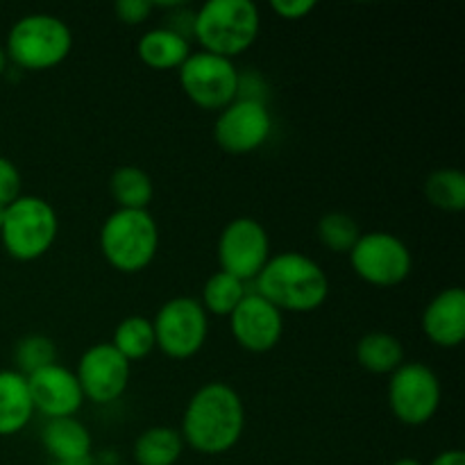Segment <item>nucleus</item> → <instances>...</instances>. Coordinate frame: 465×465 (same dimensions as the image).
<instances>
[{
    "label": "nucleus",
    "instance_id": "2f4dec72",
    "mask_svg": "<svg viewBox=\"0 0 465 465\" xmlns=\"http://www.w3.org/2000/svg\"><path fill=\"white\" fill-rule=\"evenodd\" d=\"M53 465H95L94 459L86 457V459H77V461H53Z\"/></svg>",
    "mask_w": 465,
    "mask_h": 465
},
{
    "label": "nucleus",
    "instance_id": "423d86ee",
    "mask_svg": "<svg viewBox=\"0 0 465 465\" xmlns=\"http://www.w3.org/2000/svg\"><path fill=\"white\" fill-rule=\"evenodd\" d=\"M59 232L57 212L39 195H21L5 207L0 241L16 262H36L54 245Z\"/></svg>",
    "mask_w": 465,
    "mask_h": 465
},
{
    "label": "nucleus",
    "instance_id": "39448f33",
    "mask_svg": "<svg viewBox=\"0 0 465 465\" xmlns=\"http://www.w3.org/2000/svg\"><path fill=\"white\" fill-rule=\"evenodd\" d=\"M73 48V32L54 14H27L18 18L7 35L9 62L23 71H48L66 62Z\"/></svg>",
    "mask_w": 465,
    "mask_h": 465
},
{
    "label": "nucleus",
    "instance_id": "a211bd4d",
    "mask_svg": "<svg viewBox=\"0 0 465 465\" xmlns=\"http://www.w3.org/2000/svg\"><path fill=\"white\" fill-rule=\"evenodd\" d=\"M191 53V41L166 25L148 30L136 44L139 59L153 71H180Z\"/></svg>",
    "mask_w": 465,
    "mask_h": 465
},
{
    "label": "nucleus",
    "instance_id": "9d476101",
    "mask_svg": "<svg viewBox=\"0 0 465 465\" xmlns=\"http://www.w3.org/2000/svg\"><path fill=\"white\" fill-rule=\"evenodd\" d=\"M389 407L407 427L427 425L440 407V380L420 361H404L389 375Z\"/></svg>",
    "mask_w": 465,
    "mask_h": 465
},
{
    "label": "nucleus",
    "instance_id": "aec40b11",
    "mask_svg": "<svg viewBox=\"0 0 465 465\" xmlns=\"http://www.w3.org/2000/svg\"><path fill=\"white\" fill-rule=\"evenodd\" d=\"M357 361L372 375H393L404 363V348L389 331H371L357 343Z\"/></svg>",
    "mask_w": 465,
    "mask_h": 465
},
{
    "label": "nucleus",
    "instance_id": "f257e3e1",
    "mask_svg": "<svg viewBox=\"0 0 465 465\" xmlns=\"http://www.w3.org/2000/svg\"><path fill=\"white\" fill-rule=\"evenodd\" d=\"M245 430V404L225 381H209L191 395L182 416V440L195 452L225 454Z\"/></svg>",
    "mask_w": 465,
    "mask_h": 465
},
{
    "label": "nucleus",
    "instance_id": "6ab92c4d",
    "mask_svg": "<svg viewBox=\"0 0 465 465\" xmlns=\"http://www.w3.org/2000/svg\"><path fill=\"white\" fill-rule=\"evenodd\" d=\"M35 416L27 377L18 371H0V436L25 430Z\"/></svg>",
    "mask_w": 465,
    "mask_h": 465
},
{
    "label": "nucleus",
    "instance_id": "0eeeda50",
    "mask_svg": "<svg viewBox=\"0 0 465 465\" xmlns=\"http://www.w3.org/2000/svg\"><path fill=\"white\" fill-rule=\"evenodd\" d=\"M180 86L200 109L223 112L239 98L241 73L232 59L195 50L180 66Z\"/></svg>",
    "mask_w": 465,
    "mask_h": 465
},
{
    "label": "nucleus",
    "instance_id": "473e14b6",
    "mask_svg": "<svg viewBox=\"0 0 465 465\" xmlns=\"http://www.w3.org/2000/svg\"><path fill=\"white\" fill-rule=\"evenodd\" d=\"M7 62H9L7 53H5V48H3V45H0V75H3L5 68H7Z\"/></svg>",
    "mask_w": 465,
    "mask_h": 465
},
{
    "label": "nucleus",
    "instance_id": "72a5a7b5",
    "mask_svg": "<svg viewBox=\"0 0 465 465\" xmlns=\"http://www.w3.org/2000/svg\"><path fill=\"white\" fill-rule=\"evenodd\" d=\"M393 465H422L418 459H411V457H404V459H398Z\"/></svg>",
    "mask_w": 465,
    "mask_h": 465
},
{
    "label": "nucleus",
    "instance_id": "393cba45",
    "mask_svg": "<svg viewBox=\"0 0 465 465\" xmlns=\"http://www.w3.org/2000/svg\"><path fill=\"white\" fill-rule=\"evenodd\" d=\"M425 198L440 212L459 213L465 209V175L457 168H439L425 180Z\"/></svg>",
    "mask_w": 465,
    "mask_h": 465
},
{
    "label": "nucleus",
    "instance_id": "4468645a",
    "mask_svg": "<svg viewBox=\"0 0 465 465\" xmlns=\"http://www.w3.org/2000/svg\"><path fill=\"white\" fill-rule=\"evenodd\" d=\"M230 330L236 343L252 354L271 352L284 336V313L268 300L248 291L230 316Z\"/></svg>",
    "mask_w": 465,
    "mask_h": 465
},
{
    "label": "nucleus",
    "instance_id": "20e7f679",
    "mask_svg": "<svg viewBox=\"0 0 465 465\" xmlns=\"http://www.w3.org/2000/svg\"><path fill=\"white\" fill-rule=\"evenodd\" d=\"M100 250L114 271L141 272L154 262L159 227L148 209H116L100 227Z\"/></svg>",
    "mask_w": 465,
    "mask_h": 465
},
{
    "label": "nucleus",
    "instance_id": "5701e85b",
    "mask_svg": "<svg viewBox=\"0 0 465 465\" xmlns=\"http://www.w3.org/2000/svg\"><path fill=\"white\" fill-rule=\"evenodd\" d=\"M109 343H112L130 363L141 361V359H145L154 348H157L153 321L145 316L123 318L116 325V330H114V336Z\"/></svg>",
    "mask_w": 465,
    "mask_h": 465
},
{
    "label": "nucleus",
    "instance_id": "f03ea898",
    "mask_svg": "<svg viewBox=\"0 0 465 465\" xmlns=\"http://www.w3.org/2000/svg\"><path fill=\"white\" fill-rule=\"evenodd\" d=\"M254 293L282 313H312L325 304L330 280L325 268L302 252L271 254L254 280Z\"/></svg>",
    "mask_w": 465,
    "mask_h": 465
},
{
    "label": "nucleus",
    "instance_id": "ddd939ff",
    "mask_svg": "<svg viewBox=\"0 0 465 465\" xmlns=\"http://www.w3.org/2000/svg\"><path fill=\"white\" fill-rule=\"evenodd\" d=\"M132 363L112 343H95L77 361L75 372L84 400L112 404L123 398L132 375Z\"/></svg>",
    "mask_w": 465,
    "mask_h": 465
},
{
    "label": "nucleus",
    "instance_id": "c85d7f7f",
    "mask_svg": "<svg viewBox=\"0 0 465 465\" xmlns=\"http://www.w3.org/2000/svg\"><path fill=\"white\" fill-rule=\"evenodd\" d=\"M154 9L157 7L150 0H118L114 5V14L125 25H141V23L148 21Z\"/></svg>",
    "mask_w": 465,
    "mask_h": 465
},
{
    "label": "nucleus",
    "instance_id": "7c9ffc66",
    "mask_svg": "<svg viewBox=\"0 0 465 465\" xmlns=\"http://www.w3.org/2000/svg\"><path fill=\"white\" fill-rule=\"evenodd\" d=\"M430 465H465V454L461 450H445V452L436 454Z\"/></svg>",
    "mask_w": 465,
    "mask_h": 465
},
{
    "label": "nucleus",
    "instance_id": "bb28decb",
    "mask_svg": "<svg viewBox=\"0 0 465 465\" xmlns=\"http://www.w3.org/2000/svg\"><path fill=\"white\" fill-rule=\"evenodd\" d=\"M14 359H16L18 372L30 377L32 372L41 371V368L50 366V363H57V348H54V343L48 336L30 334L18 341Z\"/></svg>",
    "mask_w": 465,
    "mask_h": 465
},
{
    "label": "nucleus",
    "instance_id": "6e6552de",
    "mask_svg": "<svg viewBox=\"0 0 465 465\" xmlns=\"http://www.w3.org/2000/svg\"><path fill=\"white\" fill-rule=\"evenodd\" d=\"M154 341L166 357L184 361L204 348L209 336V316L200 300L180 295L159 307L153 318Z\"/></svg>",
    "mask_w": 465,
    "mask_h": 465
},
{
    "label": "nucleus",
    "instance_id": "a878e982",
    "mask_svg": "<svg viewBox=\"0 0 465 465\" xmlns=\"http://www.w3.org/2000/svg\"><path fill=\"white\" fill-rule=\"evenodd\" d=\"M318 241L336 254H348L361 236L359 223L345 212H330L318 221Z\"/></svg>",
    "mask_w": 465,
    "mask_h": 465
},
{
    "label": "nucleus",
    "instance_id": "f704fd0d",
    "mask_svg": "<svg viewBox=\"0 0 465 465\" xmlns=\"http://www.w3.org/2000/svg\"><path fill=\"white\" fill-rule=\"evenodd\" d=\"M3 216H5V207L0 204V227H3Z\"/></svg>",
    "mask_w": 465,
    "mask_h": 465
},
{
    "label": "nucleus",
    "instance_id": "cd10ccee",
    "mask_svg": "<svg viewBox=\"0 0 465 465\" xmlns=\"http://www.w3.org/2000/svg\"><path fill=\"white\" fill-rule=\"evenodd\" d=\"M16 198H21V173L12 159L0 157V204L7 207Z\"/></svg>",
    "mask_w": 465,
    "mask_h": 465
},
{
    "label": "nucleus",
    "instance_id": "c756f323",
    "mask_svg": "<svg viewBox=\"0 0 465 465\" xmlns=\"http://www.w3.org/2000/svg\"><path fill=\"white\" fill-rule=\"evenodd\" d=\"M271 9L284 21H302L316 9L313 0H272Z\"/></svg>",
    "mask_w": 465,
    "mask_h": 465
},
{
    "label": "nucleus",
    "instance_id": "b1692460",
    "mask_svg": "<svg viewBox=\"0 0 465 465\" xmlns=\"http://www.w3.org/2000/svg\"><path fill=\"white\" fill-rule=\"evenodd\" d=\"M248 295L245 282L236 280V277L227 275V272L218 271L204 282L203 286V298L200 304L207 312V316L218 318H230L232 312L241 304V300Z\"/></svg>",
    "mask_w": 465,
    "mask_h": 465
},
{
    "label": "nucleus",
    "instance_id": "2eb2a0df",
    "mask_svg": "<svg viewBox=\"0 0 465 465\" xmlns=\"http://www.w3.org/2000/svg\"><path fill=\"white\" fill-rule=\"evenodd\" d=\"M35 413H41L48 420L53 418H75L84 404V393L80 389L75 372L59 363L41 368L27 377Z\"/></svg>",
    "mask_w": 465,
    "mask_h": 465
},
{
    "label": "nucleus",
    "instance_id": "1a4fd4ad",
    "mask_svg": "<svg viewBox=\"0 0 465 465\" xmlns=\"http://www.w3.org/2000/svg\"><path fill=\"white\" fill-rule=\"evenodd\" d=\"M359 280L380 289L398 286L411 275L413 257L409 245L391 232H366L348 252Z\"/></svg>",
    "mask_w": 465,
    "mask_h": 465
},
{
    "label": "nucleus",
    "instance_id": "f3484780",
    "mask_svg": "<svg viewBox=\"0 0 465 465\" xmlns=\"http://www.w3.org/2000/svg\"><path fill=\"white\" fill-rule=\"evenodd\" d=\"M41 445L53 461H77L91 457V431L77 418H53L41 427Z\"/></svg>",
    "mask_w": 465,
    "mask_h": 465
},
{
    "label": "nucleus",
    "instance_id": "7ed1b4c3",
    "mask_svg": "<svg viewBox=\"0 0 465 465\" xmlns=\"http://www.w3.org/2000/svg\"><path fill=\"white\" fill-rule=\"evenodd\" d=\"M262 14L252 0H209L193 12V36L204 53L234 59L252 48Z\"/></svg>",
    "mask_w": 465,
    "mask_h": 465
},
{
    "label": "nucleus",
    "instance_id": "f8f14e48",
    "mask_svg": "<svg viewBox=\"0 0 465 465\" xmlns=\"http://www.w3.org/2000/svg\"><path fill=\"white\" fill-rule=\"evenodd\" d=\"M272 132V118L262 98L239 95L223 112L213 125V139L230 154H250L262 148Z\"/></svg>",
    "mask_w": 465,
    "mask_h": 465
},
{
    "label": "nucleus",
    "instance_id": "4be33fe9",
    "mask_svg": "<svg viewBox=\"0 0 465 465\" xmlns=\"http://www.w3.org/2000/svg\"><path fill=\"white\" fill-rule=\"evenodd\" d=\"M109 191L116 209H148L154 198V182L143 168L118 166L109 177Z\"/></svg>",
    "mask_w": 465,
    "mask_h": 465
},
{
    "label": "nucleus",
    "instance_id": "dca6fc26",
    "mask_svg": "<svg viewBox=\"0 0 465 465\" xmlns=\"http://www.w3.org/2000/svg\"><path fill=\"white\" fill-rule=\"evenodd\" d=\"M422 334L439 348H459L465 339V291L450 286L431 298L420 318Z\"/></svg>",
    "mask_w": 465,
    "mask_h": 465
},
{
    "label": "nucleus",
    "instance_id": "9b49d317",
    "mask_svg": "<svg viewBox=\"0 0 465 465\" xmlns=\"http://www.w3.org/2000/svg\"><path fill=\"white\" fill-rule=\"evenodd\" d=\"M271 259V239L257 218L239 216L223 227L218 236L221 271L241 282H254Z\"/></svg>",
    "mask_w": 465,
    "mask_h": 465
},
{
    "label": "nucleus",
    "instance_id": "412c9836",
    "mask_svg": "<svg viewBox=\"0 0 465 465\" xmlns=\"http://www.w3.org/2000/svg\"><path fill=\"white\" fill-rule=\"evenodd\" d=\"M182 452H184V440L180 430L166 425L145 430L132 448V457L139 465H175Z\"/></svg>",
    "mask_w": 465,
    "mask_h": 465
}]
</instances>
